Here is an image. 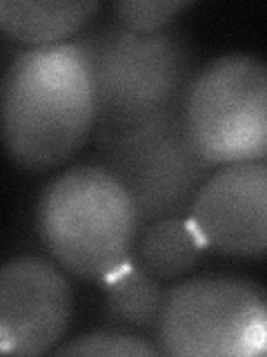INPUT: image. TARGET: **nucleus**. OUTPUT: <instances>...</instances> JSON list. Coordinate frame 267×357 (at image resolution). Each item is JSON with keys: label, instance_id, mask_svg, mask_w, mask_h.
Returning <instances> with one entry per match:
<instances>
[{"label": "nucleus", "instance_id": "obj_4", "mask_svg": "<svg viewBox=\"0 0 267 357\" xmlns=\"http://www.w3.org/2000/svg\"><path fill=\"white\" fill-rule=\"evenodd\" d=\"M94 163L127 190L140 228L170 217H189L216 170L189 137L185 103L129 130L100 134Z\"/></svg>", "mask_w": 267, "mask_h": 357}, {"label": "nucleus", "instance_id": "obj_7", "mask_svg": "<svg viewBox=\"0 0 267 357\" xmlns=\"http://www.w3.org/2000/svg\"><path fill=\"white\" fill-rule=\"evenodd\" d=\"M72 288L58 264L18 255L0 268V351L54 353L72 324Z\"/></svg>", "mask_w": 267, "mask_h": 357}, {"label": "nucleus", "instance_id": "obj_12", "mask_svg": "<svg viewBox=\"0 0 267 357\" xmlns=\"http://www.w3.org/2000/svg\"><path fill=\"white\" fill-rule=\"evenodd\" d=\"M56 355H83V357H154L161 355V349L149 337L140 333H134L127 328L109 326V328H96L78 335L74 340H67L63 346L54 351Z\"/></svg>", "mask_w": 267, "mask_h": 357}, {"label": "nucleus", "instance_id": "obj_11", "mask_svg": "<svg viewBox=\"0 0 267 357\" xmlns=\"http://www.w3.org/2000/svg\"><path fill=\"white\" fill-rule=\"evenodd\" d=\"M205 250L192 219L170 217L140 228L134 259L159 282H176L192 273Z\"/></svg>", "mask_w": 267, "mask_h": 357}, {"label": "nucleus", "instance_id": "obj_1", "mask_svg": "<svg viewBox=\"0 0 267 357\" xmlns=\"http://www.w3.org/2000/svg\"><path fill=\"white\" fill-rule=\"evenodd\" d=\"M96 130L92 67L74 40L20 52L3 78V141L27 172H47Z\"/></svg>", "mask_w": 267, "mask_h": 357}, {"label": "nucleus", "instance_id": "obj_5", "mask_svg": "<svg viewBox=\"0 0 267 357\" xmlns=\"http://www.w3.org/2000/svg\"><path fill=\"white\" fill-rule=\"evenodd\" d=\"M156 346L176 357L267 355V290L229 275H203L165 295Z\"/></svg>", "mask_w": 267, "mask_h": 357}, {"label": "nucleus", "instance_id": "obj_10", "mask_svg": "<svg viewBox=\"0 0 267 357\" xmlns=\"http://www.w3.org/2000/svg\"><path fill=\"white\" fill-rule=\"evenodd\" d=\"M161 284L163 282L152 277L134 257L105 282H100L103 308L111 326L147 335L156 344L167 295Z\"/></svg>", "mask_w": 267, "mask_h": 357}, {"label": "nucleus", "instance_id": "obj_8", "mask_svg": "<svg viewBox=\"0 0 267 357\" xmlns=\"http://www.w3.org/2000/svg\"><path fill=\"white\" fill-rule=\"evenodd\" d=\"M207 250L267 257V159L216 167L189 212Z\"/></svg>", "mask_w": 267, "mask_h": 357}, {"label": "nucleus", "instance_id": "obj_13", "mask_svg": "<svg viewBox=\"0 0 267 357\" xmlns=\"http://www.w3.org/2000/svg\"><path fill=\"white\" fill-rule=\"evenodd\" d=\"M187 7H192L189 0H118L109 9L111 18L122 27L138 33H156L170 29Z\"/></svg>", "mask_w": 267, "mask_h": 357}, {"label": "nucleus", "instance_id": "obj_9", "mask_svg": "<svg viewBox=\"0 0 267 357\" xmlns=\"http://www.w3.org/2000/svg\"><path fill=\"white\" fill-rule=\"evenodd\" d=\"M98 11L96 0H3L0 29L31 47H49L76 38Z\"/></svg>", "mask_w": 267, "mask_h": 357}, {"label": "nucleus", "instance_id": "obj_2", "mask_svg": "<svg viewBox=\"0 0 267 357\" xmlns=\"http://www.w3.org/2000/svg\"><path fill=\"white\" fill-rule=\"evenodd\" d=\"M72 40L92 67L94 137L129 130L181 107L198 72L192 40L178 25L138 33L114 18L94 20Z\"/></svg>", "mask_w": 267, "mask_h": 357}, {"label": "nucleus", "instance_id": "obj_3", "mask_svg": "<svg viewBox=\"0 0 267 357\" xmlns=\"http://www.w3.org/2000/svg\"><path fill=\"white\" fill-rule=\"evenodd\" d=\"M38 232L54 261L85 282H105L134 257V201L105 167L74 165L42 190Z\"/></svg>", "mask_w": 267, "mask_h": 357}, {"label": "nucleus", "instance_id": "obj_6", "mask_svg": "<svg viewBox=\"0 0 267 357\" xmlns=\"http://www.w3.org/2000/svg\"><path fill=\"white\" fill-rule=\"evenodd\" d=\"M185 121L196 150L214 167L267 159V61L225 54L198 67Z\"/></svg>", "mask_w": 267, "mask_h": 357}]
</instances>
